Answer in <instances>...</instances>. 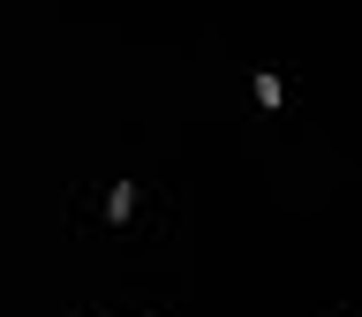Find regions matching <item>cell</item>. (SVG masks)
<instances>
[{
    "mask_svg": "<svg viewBox=\"0 0 362 317\" xmlns=\"http://www.w3.org/2000/svg\"><path fill=\"white\" fill-rule=\"evenodd\" d=\"M129 212H136V181H113V197H106V219L121 226V219H129Z\"/></svg>",
    "mask_w": 362,
    "mask_h": 317,
    "instance_id": "6da1fadb",
    "label": "cell"
},
{
    "mask_svg": "<svg viewBox=\"0 0 362 317\" xmlns=\"http://www.w3.org/2000/svg\"><path fill=\"white\" fill-rule=\"evenodd\" d=\"M257 106L279 113V106H287V83H279V76H257Z\"/></svg>",
    "mask_w": 362,
    "mask_h": 317,
    "instance_id": "7a4b0ae2",
    "label": "cell"
}]
</instances>
